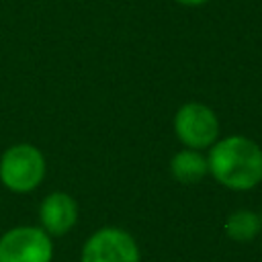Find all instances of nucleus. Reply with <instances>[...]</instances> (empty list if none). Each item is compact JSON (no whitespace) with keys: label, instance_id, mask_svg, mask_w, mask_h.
<instances>
[{"label":"nucleus","instance_id":"1","mask_svg":"<svg viewBox=\"0 0 262 262\" xmlns=\"http://www.w3.org/2000/svg\"><path fill=\"white\" fill-rule=\"evenodd\" d=\"M207 164L213 178L231 190H250L262 180V149L242 135L215 141Z\"/></svg>","mask_w":262,"mask_h":262},{"label":"nucleus","instance_id":"2","mask_svg":"<svg viewBox=\"0 0 262 262\" xmlns=\"http://www.w3.org/2000/svg\"><path fill=\"white\" fill-rule=\"evenodd\" d=\"M45 178V158L31 143H16L0 158V180L12 192H31Z\"/></svg>","mask_w":262,"mask_h":262},{"label":"nucleus","instance_id":"3","mask_svg":"<svg viewBox=\"0 0 262 262\" xmlns=\"http://www.w3.org/2000/svg\"><path fill=\"white\" fill-rule=\"evenodd\" d=\"M53 244L45 229L23 225L0 237V262H51Z\"/></svg>","mask_w":262,"mask_h":262},{"label":"nucleus","instance_id":"4","mask_svg":"<svg viewBox=\"0 0 262 262\" xmlns=\"http://www.w3.org/2000/svg\"><path fill=\"white\" fill-rule=\"evenodd\" d=\"M174 131L190 149L211 147L219 135V119L209 106L201 102H186L174 117Z\"/></svg>","mask_w":262,"mask_h":262},{"label":"nucleus","instance_id":"5","mask_svg":"<svg viewBox=\"0 0 262 262\" xmlns=\"http://www.w3.org/2000/svg\"><path fill=\"white\" fill-rule=\"evenodd\" d=\"M82 262H139V248L131 233L119 227H102L86 239Z\"/></svg>","mask_w":262,"mask_h":262},{"label":"nucleus","instance_id":"6","mask_svg":"<svg viewBox=\"0 0 262 262\" xmlns=\"http://www.w3.org/2000/svg\"><path fill=\"white\" fill-rule=\"evenodd\" d=\"M39 219L49 235H66L78 221V205L68 192H51L39 207Z\"/></svg>","mask_w":262,"mask_h":262},{"label":"nucleus","instance_id":"7","mask_svg":"<svg viewBox=\"0 0 262 262\" xmlns=\"http://www.w3.org/2000/svg\"><path fill=\"white\" fill-rule=\"evenodd\" d=\"M170 172L172 176L182 182V184H196L205 178V174L209 172V164L207 158L199 151V149H182L178 151L172 162H170Z\"/></svg>","mask_w":262,"mask_h":262},{"label":"nucleus","instance_id":"8","mask_svg":"<svg viewBox=\"0 0 262 262\" xmlns=\"http://www.w3.org/2000/svg\"><path fill=\"white\" fill-rule=\"evenodd\" d=\"M223 229H225V235L233 242H252L262 231V221H260V215H256L254 211L239 209L225 219Z\"/></svg>","mask_w":262,"mask_h":262},{"label":"nucleus","instance_id":"9","mask_svg":"<svg viewBox=\"0 0 262 262\" xmlns=\"http://www.w3.org/2000/svg\"><path fill=\"white\" fill-rule=\"evenodd\" d=\"M178 4H184V6H201V4H205V2H209V0H176Z\"/></svg>","mask_w":262,"mask_h":262},{"label":"nucleus","instance_id":"10","mask_svg":"<svg viewBox=\"0 0 262 262\" xmlns=\"http://www.w3.org/2000/svg\"><path fill=\"white\" fill-rule=\"evenodd\" d=\"M260 221H262V215H260Z\"/></svg>","mask_w":262,"mask_h":262}]
</instances>
